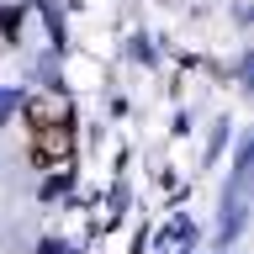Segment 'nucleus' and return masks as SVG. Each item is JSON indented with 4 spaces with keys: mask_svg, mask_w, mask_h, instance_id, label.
<instances>
[{
    "mask_svg": "<svg viewBox=\"0 0 254 254\" xmlns=\"http://www.w3.org/2000/svg\"><path fill=\"white\" fill-rule=\"evenodd\" d=\"M48 111H53L48 122L32 111V159H37V164H64L69 148H74V132H69V117H64L59 101H53Z\"/></svg>",
    "mask_w": 254,
    "mask_h": 254,
    "instance_id": "obj_1",
    "label": "nucleus"
}]
</instances>
